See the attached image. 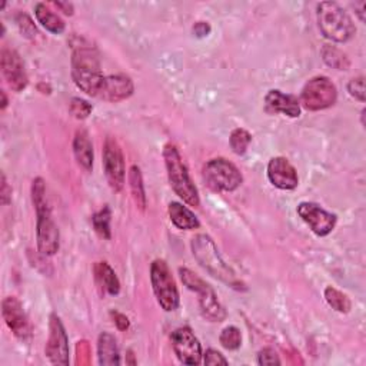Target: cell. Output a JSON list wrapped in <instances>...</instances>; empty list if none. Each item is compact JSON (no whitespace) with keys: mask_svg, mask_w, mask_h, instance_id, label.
I'll list each match as a JSON object with an SVG mask.
<instances>
[{"mask_svg":"<svg viewBox=\"0 0 366 366\" xmlns=\"http://www.w3.org/2000/svg\"><path fill=\"white\" fill-rule=\"evenodd\" d=\"M72 77L75 85L89 96L97 97L99 89L104 76L100 69V59L97 50L79 39V43L73 45L72 53Z\"/></svg>","mask_w":366,"mask_h":366,"instance_id":"6da1fadb","label":"cell"},{"mask_svg":"<svg viewBox=\"0 0 366 366\" xmlns=\"http://www.w3.org/2000/svg\"><path fill=\"white\" fill-rule=\"evenodd\" d=\"M192 252L195 259L199 262L202 268H205L213 278L225 282L227 286L243 291L245 289V284L239 281L235 275V272L226 265V262L222 259L215 242L208 235H198L192 239Z\"/></svg>","mask_w":366,"mask_h":366,"instance_id":"7a4b0ae2","label":"cell"},{"mask_svg":"<svg viewBox=\"0 0 366 366\" xmlns=\"http://www.w3.org/2000/svg\"><path fill=\"white\" fill-rule=\"evenodd\" d=\"M316 16L322 35L332 42L345 43L350 41L356 33L352 18L336 2L319 4L316 9Z\"/></svg>","mask_w":366,"mask_h":366,"instance_id":"3957f363","label":"cell"},{"mask_svg":"<svg viewBox=\"0 0 366 366\" xmlns=\"http://www.w3.org/2000/svg\"><path fill=\"white\" fill-rule=\"evenodd\" d=\"M163 159L168 171L169 183L173 192L189 206H199V192L195 183L190 179L188 168L178 151V148L172 144L166 145L163 149Z\"/></svg>","mask_w":366,"mask_h":366,"instance_id":"277c9868","label":"cell"},{"mask_svg":"<svg viewBox=\"0 0 366 366\" xmlns=\"http://www.w3.org/2000/svg\"><path fill=\"white\" fill-rule=\"evenodd\" d=\"M179 275L183 285L198 294L202 316L209 322H223L227 315L213 288L188 268H181Z\"/></svg>","mask_w":366,"mask_h":366,"instance_id":"5b68a950","label":"cell"},{"mask_svg":"<svg viewBox=\"0 0 366 366\" xmlns=\"http://www.w3.org/2000/svg\"><path fill=\"white\" fill-rule=\"evenodd\" d=\"M151 281L158 303L165 312H173L179 308V291L168 264L162 259L154 261L151 267Z\"/></svg>","mask_w":366,"mask_h":366,"instance_id":"8992f818","label":"cell"},{"mask_svg":"<svg viewBox=\"0 0 366 366\" xmlns=\"http://www.w3.org/2000/svg\"><path fill=\"white\" fill-rule=\"evenodd\" d=\"M203 179L213 192H233L243 182L239 169L223 158L210 159L203 166Z\"/></svg>","mask_w":366,"mask_h":366,"instance_id":"52a82bcc","label":"cell"},{"mask_svg":"<svg viewBox=\"0 0 366 366\" xmlns=\"http://www.w3.org/2000/svg\"><path fill=\"white\" fill-rule=\"evenodd\" d=\"M38 223H36V239L38 249L43 257H52L59 251L60 235L59 229L52 217V209L49 202L35 205Z\"/></svg>","mask_w":366,"mask_h":366,"instance_id":"ba28073f","label":"cell"},{"mask_svg":"<svg viewBox=\"0 0 366 366\" xmlns=\"http://www.w3.org/2000/svg\"><path fill=\"white\" fill-rule=\"evenodd\" d=\"M338 99L336 86L326 76H316L311 79L301 95V102L305 109L318 112L335 104Z\"/></svg>","mask_w":366,"mask_h":366,"instance_id":"9c48e42d","label":"cell"},{"mask_svg":"<svg viewBox=\"0 0 366 366\" xmlns=\"http://www.w3.org/2000/svg\"><path fill=\"white\" fill-rule=\"evenodd\" d=\"M103 168L112 190L120 192L124 189L125 178H127L125 158L120 145L112 136L106 138L103 145Z\"/></svg>","mask_w":366,"mask_h":366,"instance_id":"30bf717a","label":"cell"},{"mask_svg":"<svg viewBox=\"0 0 366 366\" xmlns=\"http://www.w3.org/2000/svg\"><path fill=\"white\" fill-rule=\"evenodd\" d=\"M48 359L53 365H69V339L65 326L58 315L50 316L49 322V339L45 348Z\"/></svg>","mask_w":366,"mask_h":366,"instance_id":"8fae6325","label":"cell"},{"mask_svg":"<svg viewBox=\"0 0 366 366\" xmlns=\"http://www.w3.org/2000/svg\"><path fill=\"white\" fill-rule=\"evenodd\" d=\"M172 348L178 359L185 365H199L202 362V346L190 328L183 326L172 332Z\"/></svg>","mask_w":366,"mask_h":366,"instance_id":"7c38bea8","label":"cell"},{"mask_svg":"<svg viewBox=\"0 0 366 366\" xmlns=\"http://www.w3.org/2000/svg\"><path fill=\"white\" fill-rule=\"evenodd\" d=\"M0 65H2L4 77L14 92L19 93L26 89L29 83L26 68L16 50L4 48L2 55H0Z\"/></svg>","mask_w":366,"mask_h":366,"instance_id":"4fadbf2b","label":"cell"},{"mask_svg":"<svg viewBox=\"0 0 366 366\" xmlns=\"http://www.w3.org/2000/svg\"><path fill=\"white\" fill-rule=\"evenodd\" d=\"M296 212L299 217L311 227V230L318 236L329 235L336 225V215L325 210L316 203L302 202L298 205Z\"/></svg>","mask_w":366,"mask_h":366,"instance_id":"5bb4252c","label":"cell"},{"mask_svg":"<svg viewBox=\"0 0 366 366\" xmlns=\"http://www.w3.org/2000/svg\"><path fill=\"white\" fill-rule=\"evenodd\" d=\"M2 315L8 325V328L14 332V335L21 340H28L32 336V326L29 318L15 296H8L2 302Z\"/></svg>","mask_w":366,"mask_h":366,"instance_id":"9a60e30c","label":"cell"},{"mask_svg":"<svg viewBox=\"0 0 366 366\" xmlns=\"http://www.w3.org/2000/svg\"><path fill=\"white\" fill-rule=\"evenodd\" d=\"M134 90H135V85L129 76L110 75V76H104L102 86L99 89L97 97L106 102L117 103L131 97L134 95Z\"/></svg>","mask_w":366,"mask_h":366,"instance_id":"2e32d148","label":"cell"},{"mask_svg":"<svg viewBox=\"0 0 366 366\" xmlns=\"http://www.w3.org/2000/svg\"><path fill=\"white\" fill-rule=\"evenodd\" d=\"M268 179L275 188L281 190H294L299 183L296 169L286 158L282 156H276L269 161Z\"/></svg>","mask_w":366,"mask_h":366,"instance_id":"e0dca14e","label":"cell"},{"mask_svg":"<svg viewBox=\"0 0 366 366\" xmlns=\"http://www.w3.org/2000/svg\"><path fill=\"white\" fill-rule=\"evenodd\" d=\"M265 103L269 112L272 113H282L289 117H299L301 116V103L299 100L292 96L286 95L281 90L272 89L265 96Z\"/></svg>","mask_w":366,"mask_h":366,"instance_id":"ac0fdd59","label":"cell"},{"mask_svg":"<svg viewBox=\"0 0 366 366\" xmlns=\"http://www.w3.org/2000/svg\"><path fill=\"white\" fill-rule=\"evenodd\" d=\"M73 154L77 165L89 172L93 168V145L89 134L85 129H79L73 139Z\"/></svg>","mask_w":366,"mask_h":366,"instance_id":"d6986e66","label":"cell"},{"mask_svg":"<svg viewBox=\"0 0 366 366\" xmlns=\"http://www.w3.org/2000/svg\"><path fill=\"white\" fill-rule=\"evenodd\" d=\"M168 212L172 223L181 230H193L200 226V222L196 217V215L179 202H171Z\"/></svg>","mask_w":366,"mask_h":366,"instance_id":"ffe728a7","label":"cell"},{"mask_svg":"<svg viewBox=\"0 0 366 366\" xmlns=\"http://www.w3.org/2000/svg\"><path fill=\"white\" fill-rule=\"evenodd\" d=\"M97 356H99V363L103 366L120 365L119 346L113 335L107 332L100 333L97 340Z\"/></svg>","mask_w":366,"mask_h":366,"instance_id":"44dd1931","label":"cell"},{"mask_svg":"<svg viewBox=\"0 0 366 366\" xmlns=\"http://www.w3.org/2000/svg\"><path fill=\"white\" fill-rule=\"evenodd\" d=\"M35 16L38 22L53 35H62L66 29L63 19L59 15H56L46 4H38L35 6Z\"/></svg>","mask_w":366,"mask_h":366,"instance_id":"7402d4cb","label":"cell"},{"mask_svg":"<svg viewBox=\"0 0 366 366\" xmlns=\"http://www.w3.org/2000/svg\"><path fill=\"white\" fill-rule=\"evenodd\" d=\"M95 278L99 286L109 295H117L120 292V282L107 262H97L95 265Z\"/></svg>","mask_w":366,"mask_h":366,"instance_id":"603a6c76","label":"cell"},{"mask_svg":"<svg viewBox=\"0 0 366 366\" xmlns=\"http://www.w3.org/2000/svg\"><path fill=\"white\" fill-rule=\"evenodd\" d=\"M129 186L132 190L134 200L136 206L141 210L146 209V195H145V185H144V178L141 173V169L138 166H132L129 171Z\"/></svg>","mask_w":366,"mask_h":366,"instance_id":"cb8c5ba5","label":"cell"},{"mask_svg":"<svg viewBox=\"0 0 366 366\" xmlns=\"http://www.w3.org/2000/svg\"><path fill=\"white\" fill-rule=\"evenodd\" d=\"M321 55H322L323 62L328 66H330V68H333L336 70H348L349 66H350V62H349L348 56L340 49H338L335 46L325 45L322 48Z\"/></svg>","mask_w":366,"mask_h":366,"instance_id":"d4e9b609","label":"cell"},{"mask_svg":"<svg viewBox=\"0 0 366 366\" xmlns=\"http://www.w3.org/2000/svg\"><path fill=\"white\" fill-rule=\"evenodd\" d=\"M325 299L332 309H335L336 312H340V313H348L352 308L350 299L333 286H328L325 289Z\"/></svg>","mask_w":366,"mask_h":366,"instance_id":"484cf974","label":"cell"},{"mask_svg":"<svg viewBox=\"0 0 366 366\" xmlns=\"http://www.w3.org/2000/svg\"><path fill=\"white\" fill-rule=\"evenodd\" d=\"M110 217L112 213L109 206H103V209H100L92 216L93 227L96 233L103 239H110Z\"/></svg>","mask_w":366,"mask_h":366,"instance_id":"4316f807","label":"cell"},{"mask_svg":"<svg viewBox=\"0 0 366 366\" xmlns=\"http://www.w3.org/2000/svg\"><path fill=\"white\" fill-rule=\"evenodd\" d=\"M251 142H252V135L248 131L242 129V128L235 129L230 134V138H229L230 148H232V151L236 155H243V154H245Z\"/></svg>","mask_w":366,"mask_h":366,"instance_id":"83f0119b","label":"cell"},{"mask_svg":"<svg viewBox=\"0 0 366 366\" xmlns=\"http://www.w3.org/2000/svg\"><path fill=\"white\" fill-rule=\"evenodd\" d=\"M220 345L227 350H236L242 345V335L236 326H227L222 330L219 336Z\"/></svg>","mask_w":366,"mask_h":366,"instance_id":"f1b7e54d","label":"cell"},{"mask_svg":"<svg viewBox=\"0 0 366 366\" xmlns=\"http://www.w3.org/2000/svg\"><path fill=\"white\" fill-rule=\"evenodd\" d=\"M69 110H70V113H72L73 117H76V119H79V120H83V119L89 117V114H90L92 110H93V106H92L89 102H86V100H83V99H80V97H73V99L70 100Z\"/></svg>","mask_w":366,"mask_h":366,"instance_id":"f546056e","label":"cell"},{"mask_svg":"<svg viewBox=\"0 0 366 366\" xmlns=\"http://www.w3.org/2000/svg\"><path fill=\"white\" fill-rule=\"evenodd\" d=\"M348 92L352 97L357 99L359 102H365V79L362 76L352 79L348 83Z\"/></svg>","mask_w":366,"mask_h":366,"instance_id":"4dcf8cb0","label":"cell"},{"mask_svg":"<svg viewBox=\"0 0 366 366\" xmlns=\"http://www.w3.org/2000/svg\"><path fill=\"white\" fill-rule=\"evenodd\" d=\"M18 25L21 28L22 35H25L29 39H33V38H36V35H39L38 31H36L35 23L32 22V19L28 15H19L18 16Z\"/></svg>","mask_w":366,"mask_h":366,"instance_id":"1f68e13d","label":"cell"},{"mask_svg":"<svg viewBox=\"0 0 366 366\" xmlns=\"http://www.w3.org/2000/svg\"><path fill=\"white\" fill-rule=\"evenodd\" d=\"M258 363L264 366H272V365H281V359L278 353L272 348H265L258 355Z\"/></svg>","mask_w":366,"mask_h":366,"instance_id":"d6a6232c","label":"cell"},{"mask_svg":"<svg viewBox=\"0 0 366 366\" xmlns=\"http://www.w3.org/2000/svg\"><path fill=\"white\" fill-rule=\"evenodd\" d=\"M202 359L205 365H227V359L215 349H208Z\"/></svg>","mask_w":366,"mask_h":366,"instance_id":"836d02e7","label":"cell"},{"mask_svg":"<svg viewBox=\"0 0 366 366\" xmlns=\"http://www.w3.org/2000/svg\"><path fill=\"white\" fill-rule=\"evenodd\" d=\"M0 199H2V205H9L12 202V188L9 186L5 173H2V186H0Z\"/></svg>","mask_w":366,"mask_h":366,"instance_id":"e575fe53","label":"cell"},{"mask_svg":"<svg viewBox=\"0 0 366 366\" xmlns=\"http://www.w3.org/2000/svg\"><path fill=\"white\" fill-rule=\"evenodd\" d=\"M110 315H112L113 322H114V325H116V328L119 330H127L129 328V319L127 318V315L120 313V312H116V311L110 312Z\"/></svg>","mask_w":366,"mask_h":366,"instance_id":"d590c367","label":"cell"},{"mask_svg":"<svg viewBox=\"0 0 366 366\" xmlns=\"http://www.w3.org/2000/svg\"><path fill=\"white\" fill-rule=\"evenodd\" d=\"M193 33L196 38H206L210 33V25L208 22H198L193 26Z\"/></svg>","mask_w":366,"mask_h":366,"instance_id":"8d00e7d4","label":"cell"},{"mask_svg":"<svg viewBox=\"0 0 366 366\" xmlns=\"http://www.w3.org/2000/svg\"><path fill=\"white\" fill-rule=\"evenodd\" d=\"M52 5L56 6L65 15H69V16L73 15V5L69 4V2H52Z\"/></svg>","mask_w":366,"mask_h":366,"instance_id":"74e56055","label":"cell"},{"mask_svg":"<svg viewBox=\"0 0 366 366\" xmlns=\"http://www.w3.org/2000/svg\"><path fill=\"white\" fill-rule=\"evenodd\" d=\"M2 110H5L6 109V106H8V97H6V93L2 90Z\"/></svg>","mask_w":366,"mask_h":366,"instance_id":"f35d334b","label":"cell"}]
</instances>
